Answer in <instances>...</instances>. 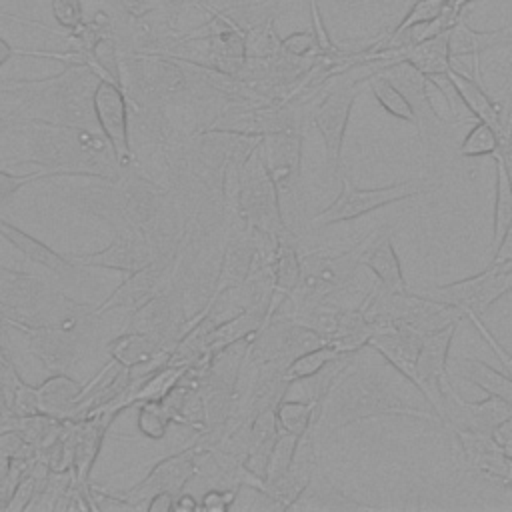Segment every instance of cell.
<instances>
[{
    "instance_id": "15",
    "label": "cell",
    "mask_w": 512,
    "mask_h": 512,
    "mask_svg": "<svg viewBox=\"0 0 512 512\" xmlns=\"http://www.w3.org/2000/svg\"><path fill=\"white\" fill-rule=\"evenodd\" d=\"M0 234L16 248L20 250L28 260L44 266L46 270H50L52 274H56L58 278H66L72 276L74 272V264L64 258L62 254L54 252L50 246H46L44 242H40L38 238H34L32 234L20 230L18 226L6 222L4 218H0Z\"/></svg>"
},
{
    "instance_id": "17",
    "label": "cell",
    "mask_w": 512,
    "mask_h": 512,
    "mask_svg": "<svg viewBox=\"0 0 512 512\" xmlns=\"http://www.w3.org/2000/svg\"><path fill=\"white\" fill-rule=\"evenodd\" d=\"M496 160V182H494V214H492V248L500 244L506 230L512 224V170L508 156L498 152Z\"/></svg>"
},
{
    "instance_id": "23",
    "label": "cell",
    "mask_w": 512,
    "mask_h": 512,
    "mask_svg": "<svg viewBox=\"0 0 512 512\" xmlns=\"http://www.w3.org/2000/svg\"><path fill=\"white\" fill-rule=\"evenodd\" d=\"M80 392H82V388L76 380L68 378L66 374H54L38 388L40 410L44 414L64 412V410L72 408V404L80 398Z\"/></svg>"
},
{
    "instance_id": "27",
    "label": "cell",
    "mask_w": 512,
    "mask_h": 512,
    "mask_svg": "<svg viewBox=\"0 0 512 512\" xmlns=\"http://www.w3.org/2000/svg\"><path fill=\"white\" fill-rule=\"evenodd\" d=\"M274 278H276V288L284 296H292L302 278V260L294 250V246L284 238H280V248L276 252Z\"/></svg>"
},
{
    "instance_id": "10",
    "label": "cell",
    "mask_w": 512,
    "mask_h": 512,
    "mask_svg": "<svg viewBox=\"0 0 512 512\" xmlns=\"http://www.w3.org/2000/svg\"><path fill=\"white\" fill-rule=\"evenodd\" d=\"M360 264L366 266L374 274L376 282L386 292L398 294V292L410 290L406 284L394 242H392V230L378 228L368 234V242L362 250Z\"/></svg>"
},
{
    "instance_id": "38",
    "label": "cell",
    "mask_w": 512,
    "mask_h": 512,
    "mask_svg": "<svg viewBox=\"0 0 512 512\" xmlns=\"http://www.w3.org/2000/svg\"><path fill=\"white\" fill-rule=\"evenodd\" d=\"M490 348H492V350H494V354L500 358L504 372L512 378V352H508V350H506L498 340H494V342L490 344Z\"/></svg>"
},
{
    "instance_id": "26",
    "label": "cell",
    "mask_w": 512,
    "mask_h": 512,
    "mask_svg": "<svg viewBox=\"0 0 512 512\" xmlns=\"http://www.w3.org/2000/svg\"><path fill=\"white\" fill-rule=\"evenodd\" d=\"M460 156L464 158H482V156H496L498 152H506L502 136L486 122H478L468 130L458 146Z\"/></svg>"
},
{
    "instance_id": "18",
    "label": "cell",
    "mask_w": 512,
    "mask_h": 512,
    "mask_svg": "<svg viewBox=\"0 0 512 512\" xmlns=\"http://www.w3.org/2000/svg\"><path fill=\"white\" fill-rule=\"evenodd\" d=\"M506 28L498 30H474L470 28L462 18L456 20V24L448 30V42H450V54L452 58L460 56H472L474 64H478V56L482 50L490 48L504 32Z\"/></svg>"
},
{
    "instance_id": "13",
    "label": "cell",
    "mask_w": 512,
    "mask_h": 512,
    "mask_svg": "<svg viewBox=\"0 0 512 512\" xmlns=\"http://www.w3.org/2000/svg\"><path fill=\"white\" fill-rule=\"evenodd\" d=\"M376 58L382 60V66L394 60H404L412 64L416 70H420L424 76H444L452 68L448 32H442L434 38H428L402 50H382L376 54Z\"/></svg>"
},
{
    "instance_id": "31",
    "label": "cell",
    "mask_w": 512,
    "mask_h": 512,
    "mask_svg": "<svg viewBox=\"0 0 512 512\" xmlns=\"http://www.w3.org/2000/svg\"><path fill=\"white\" fill-rule=\"evenodd\" d=\"M168 422H170V416H168V410L164 408V404L146 402L142 406L138 426H140L142 434H146L148 438H162Z\"/></svg>"
},
{
    "instance_id": "30",
    "label": "cell",
    "mask_w": 512,
    "mask_h": 512,
    "mask_svg": "<svg viewBox=\"0 0 512 512\" xmlns=\"http://www.w3.org/2000/svg\"><path fill=\"white\" fill-rule=\"evenodd\" d=\"M452 0H416L410 10L406 12V16L402 18V22L392 30L390 36H398L400 32H404L406 28L414 26V24H420V22H428V20H434L438 18L448 6H450Z\"/></svg>"
},
{
    "instance_id": "11",
    "label": "cell",
    "mask_w": 512,
    "mask_h": 512,
    "mask_svg": "<svg viewBox=\"0 0 512 512\" xmlns=\"http://www.w3.org/2000/svg\"><path fill=\"white\" fill-rule=\"evenodd\" d=\"M422 338H424L422 334L410 328L392 326L388 330L372 334L368 340V346H372L392 368H396L420 392L418 376H416V360H418Z\"/></svg>"
},
{
    "instance_id": "21",
    "label": "cell",
    "mask_w": 512,
    "mask_h": 512,
    "mask_svg": "<svg viewBox=\"0 0 512 512\" xmlns=\"http://www.w3.org/2000/svg\"><path fill=\"white\" fill-rule=\"evenodd\" d=\"M468 364L466 380L476 388H482L486 396H496L512 404V378L506 372L492 368L488 362L478 358H460Z\"/></svg>"
},
{
    "instance_id": "28",
    "label": "cell",
    "mask_w": 512,
    "mask_h": 512,
    "mask_svg": "<svg viewBox=\"0 0 512 512\" xmlns=\"http://www.w3.org/2000/svg\"><path fill=\"white\" fill-rule=\"evenodd\" d=\"M342 356V352H338L334 346L330 344H322L318 348H312L300 356H296L288 368H286V378L292 382H298V380H304L312 374H316L318 370H322L328 362H332L334 358Z\"/></svg>"
},
{
    "instance_id": "6",
    "label": "cell",
    "mask_w": 512,
    "mask_h": 512,
    "mask_svg": "<svg viewBox=\"0 0 512 512\" xmlns=\"http://www.w3.org/2000/svg\"><path fill=\"white\" fill-rule=\"evenodd\" d=\"M512 414V404L496 398L486 396L482 400H464L448 380L444 384L442 396H440V408L438 418L440 424H444L450 430H474V432H486L492 434L494 428Z\"/></svg>"
},
{
    "instance_id": "19",
    "label": "cell",
    "mask_w": 512,
    "mask_h": 512,
    "mask_svg": "<svg viewBox=\"0 0 512 512\" xmlns=\"http://www.w3.org/2000/svg\"><path fill=\"white\" fill-rule=\"evenodd\" d=\"M142 256H148L142 242H138L132 236H124L110 248L96 252V254H88V258H80V262L94 264V266H106V268H118V270H134V268H142L148 262Z\"/></svg>"
},
{
    "instance_id": "34",
    "label": "cell",
    "mask_w": 512,
    "mask_h": 512,
    "mask_svg": "<svg viewBox=\"0 0 512 512\" xmlns=\"http://www.w3.org/2000/svg\"><path fill=\"white\" fill-rule=\"evenodd\" d=\"M52 12L58 24L68 30H76L82 24L80 0H52Z\"/></svg>"
},
{
    "instance_id": "16",
    "label": "cell",
    "mask_w": 512,
    "mask_h": 512,
    "mask_svg": "<svg viewBox=\"0 0 512 512\" xmlns=\"http://www.w3.org/2000/svg\"><path fill=\"white\" fill-rule=\"evenodd\" d=\"M32 348L50 368L60 370L74 362V356L78 354V340L74 336V330L44 326L32 338Z\"/></svg>"
},
{
    "instance_id": "1",
    "label": "cell",
    "mask_w": 512,
    "mask_h": 512,
    "mask_svg": "<svg viewBox=\"0 0 512 512\" xmlns=\"http://www.w3.org/2000/svg\"><path fill=\"white\" fill-rule=\"evenodd\" d=\"M390 370L392 366L386 360L384 364H376L370 356L366 358V346L352 354L346 370L318 404L314 428L324 426L334 432L350 424L382 416L440 422L434 410L416 406L412 398L398 388Z\"/></svg>"
},
{
    "instance_id": "7",
    "label": "cell",
    "mask_w": 512,
    "mask_h": 512,
    "mask_svg": "<svg viewBox=\"0 0 512 512\" xmlns=\"http://www.w3.org/2000/svg\"><path fill=\"white\" fill-rule=\"evenodd\" d=\"M94 114L98 130L110 142L116 162L120 168H126L132 160V150L128 134V106L120 84L110 78L98 80L94 90Z\"/></svg>"
},
{
    "instance_id": "32",
    "label": "cell",
    "mask_w": 512,
    "mask_h": 512,
    "mask_svg": "<svg viewBox=\"0 0 512 512\" xmlns=\"http://www.w3.org/2000/svg\"><path fill=\"white\" fill-rule=\"evenodd\" d=\"M92 56L100 64V68L108 74V78L116 84H120L122 74H120V64H118V50L112 38L100 36L98 40L92 42Z\"/></svg>"
},
{
    "instance_id": "20",
    "label": "cell",
    "mask_w": 512,
    "mask_h": 512,
    "mask_svg": "<svg viewBox=\"0 0 512 512\" xmlns=\"http://www.w3.org/2000/svg\"><path fill=\"white\" fill-rule=\"evenodd\" d=\"M194 460L192 454H178L170 460H164L160 466L152 470V474L142 482L138 488H154L160 492H174L182 484L188 482V478L194 474Z\"/></svg>"
},
{
    "instance_id": "2",
    "label": "cell",
    "mask_w": 512,
    "mask_h": 512,
    "mask_svg": "<svg viewBox=\"0 0 512 512\" xmlns=\"http://www.w3.org/2000/svg\"><path fill=\"white\" fill-rule=\"evenodd\" d=\"M366 242L368 236H364L352 248L338 254L310 252L306 256H300L302 278L292 294L298 298V308L318 302L338 304V300L346 296L354 284L356 270L362 266L360 256Z\"/></svg>"
},
{
    "instance_id": "40",
    "label": "cell",
    "mask_w": 512,
    "mask_h": 512,
    "mask_svg": "<svg viewBox=\"0 0 512 512\" xmlns=\"http://www.w3.org/2000/svg\"><path fill=\"white\" fill-rule=\"evenodd\" d=\"M472 2H474V0H452L450 6H452L458 14H462V10H464L468 4H472Z\"/></svg>"
},
{
    "instance_id": "36",
    "label": "cell",
    "mask_w": 512,
    "mask_h": 512,
    "mask_svg": "<svg viewBox=\"0 0 512 512\" xmlns=\"http://www.w3.org/2000/svg\"><path fill=\"white\" fill-rule=\"evenodd\" d=\"M494 440L500 444V448L512 458V414L504 418L492 432Z\"/></svg>"
},
{
    "instance_id": "8",
    "label": "cell",
    "mask_w": 512,
    "mask_h": 512,
    "mask_svg": "<svg viewBox=\"0 0 512 512\" xmlns=\"http://www.w3.org/2000/svg\"><path fill=\"white\" fill-rule=\"evenodd\" d=\"M466 470L512 488V458L500 448L492 434L474 430H452Z\"/></svg>"
},
{
    "instance_id": "12",
    "label": "cell",
    "mask_w": 512,
    "mask_h": 512,
    "mask_svg": "<svg viewBox=\"0 0 512 512\" xmlns=\"http://www.w3.org/2000/svg\"><path fill=\"white\" fill-rule=\"evenodd\" d=\"M448 82L452 84L456 96L460 98V102L464 104V108L478 120V122H486L490 124L504 140V146H506V156L510 154V130L506 128L504 124V118H502V108L488 96V92L482 88V84L474 78H470L468 74L460 72L454 64L452 68L448 70L446 74Z\"/></svg>"
},
{
    "instance_id": "14",
    "label": "cell",
    "mask_w": 512,
    "mask_h": 512,
    "mask_svg": "<svg viewBox=\"0 0 512 512\" xmlns=\"http://www.w3.org/2000/svg\"><path fill=\"white\" fill-rule=\"evenodd\" d=\"M378 72L384 74L388 80H392L398 86V90L406 96V100L410 102V106L416 114V120H418L416 130H418L420 138H424L426 122H436V118L432 116V112L428 108L426 96H424V78L426 76L404 60L388 62Z\"/></svg>"
},
{
    "instance_id": "33",
    "label": "cell",
    "mask_w": 512,
    "mask_h": 512,
    "mask_svg": "<svg viewBox=\"0 0 512 512\" xmlns=\"http://www.w3.org/2000/svg\"><path fill=\"white\" fill-rule=\"evenodd\" d=\"M46 176H54V174H50V172H32V174H26V176H16V174L0 170V204L10 202L22 186L30 184L32 180L46 178Z\"/></svg>"
},
{
    "instance_id": "29",
    "label": "cell",
    "mask_w": 512,
    "mask_h": 512,
    "mask_svg": "<svg viewBox=\"0 0 512 512\" xmlns=\"http://www.w3.org/2000/svg\"><path fill=\"white\" fill-rule=\"evenodd\" d=\"M154 342L144 336V334H128L120 340H116L114 348H112V354L118 358V362H122L124 366H130V364H138V362H144L148 360L154 352Z\"/></svg>"
},
{
    "instance_id": "37",
    "label": "cell",
    "mask_w": 512,
    "mask_h": 512,
    "mask_svg": "<svg viewBox=\"0 0 512 512\" xmlns=\"http://www.w3.org/2000/svg\"><path fill=\"white\" fill-rule=\"evenodd\" d=\"M492 260H512V224L506 230L500 244L494 248V258Z\"/></svg>"
},
{
    "instance_id": "39",
    "label": "cell",
    "mask_w": 512,
    "mask_h": 512,
    "mask_svg": "<svg viewBox=\"0 0 512 512\" xmlns=\"http://www.w3.org/2000/svg\"><path fill=\"white\" fill-rule=\"evenodd\" d=\"M10 56H12V48H10V46L0 38V68L8 62V58H10Z\"/></svg>"
},
{
    "instance_id": "25",
    "label": "cell",
    "mask_w": 512,
    "mask_h": 512,
    "mask_svg": "<svg viewBox=\"0 0 512 512\" xmlns=\"http://www.w3.org/2000/svg\"><path fill=\"white\" fill-rule=\"evenodd\" d=\"M424 96L428 102V108L438 124H458L462 120V114L458 110L460 98L448 96V88L442 82V76H426L424 78ZM462 104V102H460Z\"/></svg>"
},
{
    "instance_id": "24",
    "label": "cell",
    "mask_w": 512,
    "mask_h": 512,
    "mask_svg": "<svg viewBox=\"0 0 512 512\" xmlns=\"http://www.w3.org/2000/svg\"><path fill=\"white\" fill-rule=\"evenodd\" d=\"M318 404L312 400H280L276 406V420L282 432L302 436L316 424Z\"/></svg>"
},
{
    "instance_id": "4",
    "label": "cell",
    "mask_w": 512,
    "mask_h": 512,
    "mask_svg": "<svg viewBox=\"0 0 512 512\" xmlns=\"http://www.w3.org/2000/svg\"><path fill=\"white\" fill-rule=\"evenodd\" d=\"M512 292V260H492L480 274L432 286L430 298L468 314L482 316L502 296Z\"/></svg>"
},
{
    "instance_id": "3",
    "label": "cell",
    "mask_w": 512,
    "mask_h": 512,
    "mask_svg": "<svg viewBox=\"0 0 512 512\" xmlns=\"http://www.w3.org/2000/svg\"><path fill=\"white\" fill-rule=\"evenodd\" d=\"M424 192H428V186L422 180H404V182H394L378 188H358L356 184L350 182L348 176H342L340 194L322 212H318L310 220V224L318 228V226L350 222L368 212L396 204L400 200L420 196Z\"/></svg>"
},
{
    "instance_id": "9",
    "label": "cell",
    "mask_w": 512,
    "mask_h": 512,
    "mask_svg": "<svg viewBox=\"0 0 512 512\" xmlns=\"http://www.w3.org/2000/svg\"><path fill=\"white\" fill-rule=\"evenodd\" d=\"M460 322L450 324L442 330L430 332L422 338L418 360H416V376H418V388L424 400L432 406V410L438 416L440 408V396L444 390V384L448 382V372H446V362H448V352L452 338L456 334ZM440 420V418H438Z\"/></svg>"
},
{
    "instance_id": "35",
    "label": "cell",
    "mask_w": 512,
    "mask_h": 512,
    "mask_svg": "<svg viewBox=\"0 0 512 512\" xmlns=\"http://www.w3.org/2000/svg\"><path fill=\"white\" fill-rule=\"evenodd\" d=\"M280 46H282L288 54H292V56H306V54H310L314 48H320V46H318V40H316V34H312V32H296V34L284 38V40L280 42Z\"/></svg>"
},
{
    "instance_id": "22",
    "label": "cell",
    "mask_w": 512,
    "mask_h": 512,
    "mask_svg": "<svg viewBox=\"0 0 512 512\" xmlns=\"http://www.w3.org/2000/svg\"><path fill=\"white\" fill-rule=\"evenodd\" d=\"M370 90H372V96L376 98V102L394 118L398 120H404V122H410V124H418L416 120V114L410 106V102L406 100V96L398 90V86L388 80L384 74H380L378 70L374 74H370L366 78Z\"/></svg>"
},
{
    "instance_id": "5",
    "label": "cell",
    "mask_w": 512,
    "mask_h": 512,
    "mask_svg": "<svg viewBox=\"0 0 512 512\" xmlns=\"http://www.w3.org/2000/svg\"><path fill=\"white\" fill-rule=\"evenodd\" d=\"M360 92V82H340L318 104L314 110V126L322 136L324 150H326V162L330 168V174L336 176L342 166V148H344V136L350 120V112L354 106V100Z\"/></svg>"
}]
</instances>
